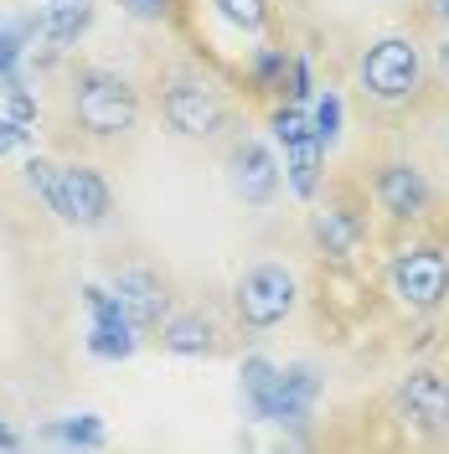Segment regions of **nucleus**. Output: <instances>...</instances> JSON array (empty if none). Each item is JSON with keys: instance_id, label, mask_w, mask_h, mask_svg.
<instances>
[{"instance_id": "nucleus-26", "label": "nucleus", "mask_w": 449, "mask_h": 454, "mask_svg": "<svg viewBox=\"0 0 449 454\" xmlns=\"http://www.w3.org/2000/svg\"><path fill=\"white\" fill-rule=\"evenodd\" d=\"M439 16H449V0H439Z\"/></svg>"}, {"instance_id": "nucleus-3", "label": "nucleus", "mask_w": 449, "mask_h": 454, "mask_svg": "<svg viewBox=\"0 0 449 454\" xmlns=\"http://www.w3.org/2000/svg\"><path fill=\"white\" fill-rule=\"evenodd\" d=\"M388 289L403 310L434 315L449 305V248L445 243H408L388 263Z\"/></svg>"}, {"instance_id": "nucleus-4", "label": "nucleus", "mask_w": 449, "mask_h": 454, "mask_svg": "<svg viewBox=\"0 0 449 454\" xmlns=\"http://www.w3.org/2000/svg\"><path fill=\"white\" fill-rule=\"evenodd\" d=\"M161 114H166V124L181 140H223L227 124H232L227 98L197 73H176L161 88Z\"/></svg>"}, {"instance_id": "nucleus-7", "label": "nucleus", "mask_w": 449, "mask_h": 454, "mask_svg": "<svg viewBox=\"0 0 449 454\" xmlns=\"http://www.w3.org/2000/svg\"><path fill=\"white\" fill-rule=\"evenodd\" d=\"M83 310H88V351H93L98 362H124V356H135V346H140L135 331H140V325L119 310L114 289L88 284L83 289Z\"/></svg>"}, {"instance_id": "nucleus-18", "label": "nucleus", "mask_w": 449, "mask_h": 454, "mask_svg": "<svg viewBox=\"0 0 449 454\" xmlns=\"http://www.w3.org/2000/svg\"><path fill=\"white\" fill-rule=\"evenodd\" d=\"M31 36H36V21H21V27L0 21V88L11 83V78H21L16 67H21V47H27Z\"/></svg>"}, {"instance_id": "nucleus-23", "label": "nucleus", "mask_w": 449, "mask_h": 454, "mask_svg": "<svg viewBox=\"0 0 449 454\" xmlns=\"http://www.w3.org/2000/svg\"><path fill=\"white\" fill-rule=\"evenodd\" d=\"M119 5H124L135 21H161V16L170 11V0H119Z\"/></svg>"}, {"instance_id": "nucleus-22", "label": "nucleus", "mask_w": 449, "mask_h": 454, "mask_svg": "<svg viewBox=\"0 0 449 454\" xmlns=\"http://www.w3.org/2000/svg\"><path fill=\"white\" fill-rule=\"evenodd\" d=\"M315 129H320V140H326V145L341 135V104H336V93H326V98H320V109H315Z\"/></svg>"}, {"instance_id": "nucleus-14", "label": "nucleus", "mask_w": 449, "mask_h": 454, "mask_svg": "<svg viewBox=\"0 0 449 454\" xmlns=\"http://www.w3.org/2000/svg\"><path fill=\"white\" fill-rule=\"evenodd\" d=\"M320 170H326V140L320 135H305V140L284 145V181H289L295 197H315Z\"/></svg>"}, {"instance_id": "nucleus-10", "label": "nucleus", "mask_w": 449, "mask_h": 454, "mask_svg": "<svg viewBox=\"0 0 449 454\" xmlns=\"http://www.w3.org/2000/svg\"><path fill=\"white\" fill-rule=\"evenodd\" d=\"M114 300H119V310L130 315L140 331H155V325L170 320V289H166V279H161L155 269H145V263H130V269L114 274Z\"/></svg>"}, {"instance_id": "nucleus-24", "label": "nucleus", "mask_w": 449, "mask_h": 454, "mask_svg": "<svg viewBox=\"0 0 449 454\" xmlns=\"http://www.w3.org/2000/svg\"><path fill=\"white\" fill-rule=\"evenodd\" d=\"M16 145H27V124L21 119H0V155H11Z\"/></svg>"}, {"instance_id": "nucleus-17", "label": "nucleus", "mask_w": 449, "mask_h": 454, "mask_svg": "<svg viewBox=\"0 0 449 454\" xmlns=\"http://www.w3.org/2000/svg\"><path fill=\"white\" fill-rule=\"evenodd\" d=\"M274 382H280V372L269 367L264 356H248L243 362V393H248V408L258 419H269V397H274Z\"/></svg>"}, {"instance_id": "nucleus-2", "label": "nucleus", "mask_w": 449, "mask_h": 454, "mask_svg": "<svg viewBox=\"0 0 449 454\" xmlns=\"http://www.w3.org/2000/svg\"><path fill=\"white\" fill-rule=\"evenodd\" d=\"M357 83L372 104H414L423 88V52L414 36H377L357 62Z\"/></svg>"}, {"instance_id": "nucleus-5", "label": "nucleus", "mask_w": 449, "mask_h": 454, "mask_svg": "<svg viewBox=\"0 0 449 454\" xmlns=\"http://www.w3.org/2000/svg\"><path fill=\"white\" fill-rule=\"evenodd\" d=\"M300 284L284 263H253L243 279L232 284V315L243 331H274L284 315L295 310Z\"/></svg>"}, {"instance_id": "nucleus-12", "label": "nucleus", "mask_w": 449, "mask_h": 454, "mask_svg": "<svg viewBox=\"0 0 449 454\" xmlns=\"http://www.w3.org/2000/svg\"><path fill=\"white\" fill-rule=\"evenodd\" d=\"M398 408H403L419 428L445 434L449 428V377L445 372H434V367L408 372V377L398 382Z\"/></svg>"}, {"instance_id": "nucleus-20", "label": "nucleus", "mask_w": 449, "mask_h": 454, "mask_svg": "<svg viewBox=\"0 0 449 454\" xmlns=\"http://www.w3.org/2000/svg\"><path fill=\"white\" fill-rule=\"evenodd\" d=\"M212 5H217V16L227 27L248 31V36H258L264 21H269V0H212Z\"/></svg>"}, {"instance_id": "nucleus-8", "label": "nucleus", "mask_w": 449, "mask_h": 454, "mask_svg": "<svg viewBox=\"0 0 449 454\" xmlns=\"http://www.w3.org/2000/svg\"><path fill=\"white\" fill-rule=\"evenodd\" d=\"M52 212L73 227H104L109 212H114V186L93 166H62Z\"/></svg>"}, {"instance_id": "nucleus-6", "label": "nucleus", "mask_w": 449, "mask_h": 454, "mask_svg": "<svg viewBox=\"0 0 449 454\" xmlns=\"http://www.w3.org/2000/svg\"><path fill=\"white\" fill-rule=\"evenodd\" d=\"M372 197H377L388 223L414 227L434 212V181L414 160H377V170H372Z\"/></svg>"}, {"instance_id": "nucleus-11", "label": "nucleus", "mask_w": 449, "mask_h": 454, "mask_svg": "<svg viewBox=\"0 0 449 454\" xmlns=\"http://www.w3.org/2000/svg\"><path fill=\"white\" fill-rule=\"evenodd\" d=\"M310 238H315V248L331 258V263H351L357 248H362V238H366L362 207H351V201H320L310 212Z\"/></svg>"}, {"instance_id": "nucleus-21", "label": "nucleus", "mask_w": 449, "mask_h": 454, "mask_svg": "<svg viewBox=\"0 0 449 454\" xmlns=\"http://www.w3.org/2000/svg\"><path fill=\"white\" fill-rule=\"evenodd\" d=\"M57 181H62V170H57L52 160H42V155H31L27 160V186L47 201V207H57Z\"/></svg>"}, {"instance_id": "nucleus-25", "label": "nucleus", "mask_w": 449, "mask_h": 454, "mask_svg": "<svg viewBox=\"0 0 449 454\" xmlns=\"http://www.w3.org/2000/svg\"><path fill=\"white\" fill-rule=\"evenodd\" d=\"M0 450H21V434L11 424H0Z\"/></svg>"}, {"instance_id": "nucleus-15", "label": "nucleus", "mask_w": 449, "mask_h": 454, "mask_svg": "<svg viewBox=\"0 0 449 454\" xmlns=\"http://www.w3.org/2000/svg\"><path fill=\"white\" fill-rule=\"evenodd\" d=\"M93 27V5H57V11H47V16H36V36L47 42V47H73L83 31Z\"/></svg>"}, {"instance_id": "nucleus-13", "label": "nucleus", "mask_w": 449, "mask_h": 454, "mask_svg": "<svg viewBox=\"0 0 449 454\" xmlns=\"http://www.w3.org/2000/svg\"><path fill=\"white\" fill-rule=\"evenodd\" d=\"M161 346H166L170 356H217L223 331H217V320H212V315L181 310V315H170L166 325H161Z\"/></svg>"}, {"instance_id": "nucleus-9", "label": "nucleus", "mask_w": 449, "mask_h": 454, "mask_svg": "<svg viewBox=\"0 0 449 454\" xmlns=\"http://www.w3.org/2000/svg\"><path fill=\"white\" fill-rule=\"evenodd\" d=\"M280 160H274V150L264 140H232L227 150V181H232V192L248 201V207H269V201L280 197Z\"/></svg>"}, {"instance_id": "nucleus-19", "label": "nucleus", "mask_w": 449, "mask_h": 454, "mask_svg": "<svg viewBox=\"0 0 449 454\" xmlns=\"http://www.w3.org/2000/svg\"><path fill=\"white\" fill-rule=\"evenodd\" d=\"M253 88L258 93H284L289 88V57L284 52H274V47H264V52L253 57Z\"/></svg>"}, {"instance_id": "nucleus-27", "label": "nucleus", "mask_w": 449, "mask_h": 454, "mask_svg": "<svg viewBox=\"0 0 449 454\" xmlns=\"http://www.w3.org/2000/svg\"><path fill=\"white\" fill-rule=\"evenodd\" d=\"M445 73H449V47H445Z\"/></svg>"}, {"instance_id": "nucleus-1", "label": "nucleus", "mask_w": 449, "mask_h": 454, "mask_svg": "<svg viewBox=\"0 0 449 454\" xmlns=\"http://www.w3.org/2000/svg\"><path fill=\"white\" fill-rule=\"evenodd\" d=\"M73 119L93 140H124L140 124V93L114 67H78L73 73Z\"/></svg>"}, {"instance_id": "nucleus-16", "label": "nucleus", "mask_w": 449, "mask_h": 454, "mask_svg": "<svg viewBox=\"0 0 449 454\" xmlns=\"http://www.w3.org/2000/svg\"><path fill=\"white\" fill-rule=\"evenodd\" d=\"M57 444H67V450H98L104 444V424L93 419V413H73V419H52L47 424Z\"/></svg>"}]
</instances>
